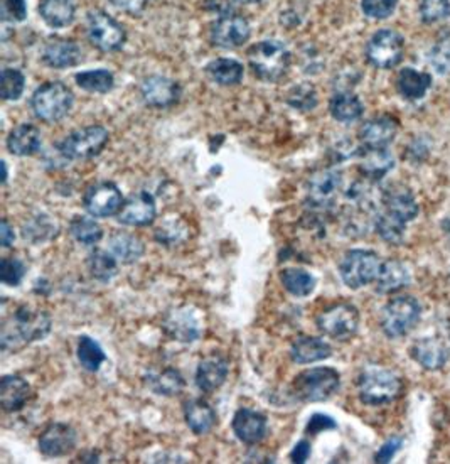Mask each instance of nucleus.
Listing matches in <instances>:
<instances>
[{
	"label": "nucleus",
	"mask_w": 450,
	"mask_h": 464,
	"mask_svg": "<svg viewBox=\"0 0 450 464\" xmlns=\"http://www.w3.org/2000/svg\"><path fill=\"white\" fill-rule=\"evenodd\" d=\"M51 316L46 311L19 306L2 321V350H19L21 346L39 341L51 331Z\"/></svg>",
	"instance_id": "1"
},
{
	"label": "nucleus",
	"mask_w": 450,
	"mask_h": 464,
	"mask_svg": "<svg viewBox=\"0 0 450 464\" xmlns=\"http://www.w3.org/2000/svg\"><path fill=\"white\" fill-rule=\"evenodd\" d=\"M402 392V380L392 370L380 365H366L358 377V395L365 406L380 407L394 402Z\"/></svg>",
	"instance_id": "2"
},
{
	"label": "nucleus",
	"mask_w": 450,
	"mask_h": 464,
	"mask_svg": "<svg viewBox=\"0 0 450 464\" xmlns=\"http://www.w3.org/2000/svg\"><path fill=\"white\" fill-rule=\"evenodd\" d=\"M339 385L341 375L338 370L331 366H317L299 373L292 381L290 390L299 402L314 404L331 398L338 392Z\"/></svg>",
	"instance_id": "3"
},
{
	"label": "nucleus",
	"mask_w": 450,
	"mask_h": 464,
	"mask_svg": "<svg viewBox=\"0 0 450 464\" xmlns=\"http://www.w3.org/2000/svg\"><path fill=\"white\" fill-rule=\"evenodd\" d=\"M29 103L36 118L46 124H55L70 113L74 97L70 86L61 82H48L32 93Z\"/></svg>",
	"instance_id": "4"
},
{
	"label": "nucleus",
	"mask_w": 450,
	"mask_h": 464,
	"mask_svg": "<svg viewBox=\"0 0 450 464\" xmlns=\"http://www.w3.org/2000/svg\"><path fill=\"white\" fill-rule=\"evenodd\" d=\"M248 63L260 80L277 82L290 66V51L281 41L265 39L248 51Z\"/></svg>",
	"instance_id": "5"
},
{
	"label": "nucleus",
	"mask_w": 450,
	"mask_h": 464,
	"mask_svg": "<svg viewBox=\"0 0 450 464\" xmlns=\"http://www.w3.org/2000/svg\"><path fill=\"white\" fill-rule=\"evenodd\" d=\"M110 132L103 126L78 128L56 144L57 154L65 161H85L99 155L108 144Z\"/></svg>",
	"instance_id": "6"
},
{
	"label": "nucleus",
	"mask_w": 450,
	"mask_h": 464,
	"mask_svg": "<svg viewBox=\"0 0 450 464\" xmlns=\"http://www.w3.org/2000/svg\"><path fill=\"white\" fill-rule=\"evenodd\" d=\"M422 306L411 295L392 299L381 311V329L392 339L405 337L420 321Z\"/></svg>",
	"instance_id": "7"
},
{
	"label": "nucleus",
	"mask_w": 450,
	"mask_h": 464,
	"mask_svg": "<svg viewBox=\"0 0 450 464\" xmlns=\"http://www.w3.org/2000/svg\"><path fill=\"white\" fill-rule=\"evenodd\" d=\"M381 260L378 253L371 250H350L339 264V276L350 289H361L376 281Z\"/></svg>",
	"instance_id": "8"
},
{
	"label": "nucleus",
	"mask_w": 450,
	"mask_h": 464,
	"mask_svg": "<svg viewBox=\"0 0 450 464\" xmlns=\"http://www.w3.org/2000/svg\"><path fill=\"white\" fill-rule=\"evenodd\" d=\"M86 32H88L91 44L103 53L118 51L127 41V34H125L124 26L118 21H115L112 15L99 11V9L88 13Z\"/></svg>",
	"instance_id": "9"
},
{
	"label": "nucleus",
	"mask_w": 450,
	"mask_h": 464,
	"mask_svg": "<svg viewBox=\"0 0 450 464\" xmlns=\"http://www.w3.org/2000/svg\"><path fill=\"white\" fill-rule=\"evenodd\" d=\"M316 324L325 337L346 341L354 337L359 328V311L350 302H339L324 310L317 316Z\"/></svg>",
	"instance_id": "10"
},
{
	"label": "nucleus",
	"mask_w": 450,
	"mask_h": 464,
	"mask_svg": "<svg viewBox=\"0 0 450 464\" xmlns=\"http://www.w3.org/2000/svg\"><path fill=\"white\" fill-rule=\"evenodd\" d=\"M341 186L342 172L339 169L324 168L316 171L307 183L310 208L319 213L333 211Z\"/></svg>",
	"instance_id": "11"
},
{
	"label": "nucleus",
	"mask_w": 450,
	"mask_h": 464,
	"mask_svg": "<svg viewBox=\"0 0 450 464\" xmlns=\"http://www.w3.org/2000/svg\"><path fill=\"white\" fill-rule=\"evenodd\" d=\"M403 49H405L403 38L396 31L381 29L368 42L366 57L373 66L388 70V68H394L402 61Z\"/></svg>",
	"instance_id": "12"
},
{
	"label": "nucleus",
	"mask_w": 450,
	"mask_h": 464,
	"mask_svg": "<svg viewBox=\"0 0 450 464\" xmlns=\"http://www.w3.org/2000/svg\"><path fill=\"white\" fill-rule=\"evenodd\" d=\"M122 205L124 197L118 186L110 181L91 184L83 197V206L93 218H108L117 214Z\"/></svg>",
	"instance_id": "13"
},
{
	"label": "nucleus",
	"mask_w": 450,
	"mask_h": 464,
	"mask_svg": "<svg viewBox=\"0 0 450 464\" xmlns=\"http://www.w3.org/2000/svg\"><path fill=\"white\" fill-rule=\"evenodd\" d=\"M252 28L245 17L237 14L221 15L212 29V39L218 48L237 49L250 39Z\"/></svg>",
	"instance_id": "14"
},
{
	"label": "nucleus",
	"mask_w": 450,
	"mask_h": 464,
	"mask_svg": "<svg viewBox=\"0 0 450 464\" xmlns=\"http://www.w3.org/2000/svg\"><path fill=\"white\" fill-rule=\"evenodd\" d=\"M78 444V434L73 425L66 422L49 424L39 436L38 446L48 458H63L74 451Z\"/></svg>",
	"instance_id": "15"
},
{
	"label": "nucleus",
	"mask_w": 450,
	"mask_h": 464,
	"mask_svg": "<svg viewBox=\"0 0 450 464\" xmlns=\"http://www.w3.org/2000/svg\"><path fill=\"white\" fill-rule=\"evenodd\" d=\"M117 222L125 226H149L157 216L155 199L149 191L134 193L124 201L122 208L115 214Z\"/></svg>",
	"instance_id": "16"
},
{
	"label": "nucleus",
	"mask_w": 450,
	"mask_h": 464,
	"mask_svg": "<svg viewBox=\"0 0 450 464\" xmlns=\"http://www.w3.org/2000/svg\"><path fill=\"white\" fill-rule=\"evenodd\" d=\"M142 100L152 109H169L176 105L181 97V88L174 80L152 74L147 76L141 84Z\"/></svg>",
	"instance_id": "17"
},
{
	"label": "nucleus",
	"mask_w": 450,
	"mask_h": 464,
	"mask_svg": "<svg viewBox=\"0 0 450 464\" xmlns=\"http://www.w3.org/2000/svg\"><path fill=\"white\" fill-rule=\"evenodd\" d=\"M233 433L238 441L248 446L262 442L268 433V419L265 414L254 408L241 407L237 410L233 422Z\"/></svg>",
	"instance_id": "18"
},
{
	"label": "nucleus",
	"mask_w": 450,
	"mask_h": 464,
	"mask_svg": "<svg viewBox=\"0 0 450 464\" xmlns=\"http://www.w3.org/2000/svg\"><path fill=\"white\" fill-rule=\"evenodd\" d=\"M381 206L394 218L402 220L403 223H410L419 214V203L413 197V193L402 186L385 189L381 193Z\"/></svg>",
	"instance_id": "19"
},
{
	"label": "nucleus",
	"mask_w": 450,
	"mask_h": 464,
	"mask_svg": "<svg viewBox=\"0 0 450 464\" xmlns=\"http://www.w3.org/2000/svg\"><path fill=\"white\" fill-rule=\"evenodd\" d=\"M228 373H229V363L226 358L220 355L208 356L201 360L197 365L196 377H195L197 389L204 394H212L225 383Z\"/></svg>",
	"instance_id": "20"
},
{
	"label": "nucleus",
	"mask_w": 450,
	"mask_h": 464,
	"mask_svg": "<svg viewBox=\"0 0 450 464\" xmlns=\"http://www.w3.org/2000/svg\"><path fill=\"white\" fill-rule=\"evenodd\" d=\"M396 134H398L396 120L388 115H381L368 120L365 126L361 127L359 141L363 144V147L368 149H385L394 141Z\"/></svg>",
	"instance_id": "21"
},
{
	"label": "nucleus",
	"mask_w": 450,
	"mask_h": 464,
	"mask_svg": "<svg viewBox=\"0 0 450 464\" xmlns=\"http://www.w3.org/2000/svg\"><path fill=\"white\" fill-rule=\"evenodd\" d=\"M164 329L172 339L181 343H193L201 337V324L197 321L196 314L189 308L168 312L164 320Z\"/></svg>",
	"instance_id": "22"
},
{
	"label": "nucleus",
	"mask_w": 450,
	"mask_h": 464,
	"mask_svg": "<svg viewBox=\"0 0 450 464\" xmlns=\"http://www.w3.org/2000/svg\"><path fill=\"white\" fill-rule=\"evenodd\" d=\"M83 59V53L76 42L70 39H51L46 42L43 61L55 70H65L76 66Z\"/></svg>",
	"instance_id": "23"
},
{
	"label": "nucleus",
	"mask_w": 450,
	"mask_h": 464,
	"mask_svg": "<svg viewBox=\"0 0 450 464\" xmlns=\"http://www.w3.org/2000/svg\"><path fill=\"white\" fill-rule=\"evenodd\" d=\"M333 355V348L323 337H299L290 346V358L297 365L323 362Z\"/></svg>",
	"instance_id": "24"
},
{
	"label": "nucleus",
	"mask_w": 450,
	"mask_h": 464,
	"mask_svg": "<svg viewBox=\"0 0 450 464\" xmlns=\"http://www.w3.org/2000/svg\"><path fill=\"white\" fill-rule=\"evenodd\" d=\"M32 389L19 375H4L0 380V404L5 412H19L29 402Z\"/></svg>",
	"instance_id": "25"
},
{
	"label": "nucleus",
	"mask_w": 450,
	"mask_h": 464,
	"mask_svg": "<svg viewBox=\"0 0 450 464\" xmlns=\"http://www.w3.org/2000/svg\"><path fill=\"white\" fill-rule=\"evenodd\" d=\"M411 358L425 370H440L449 360L447 346L436 337H423L411 346Z\"/></svg>",
	"instance_id": "26"
},
{
	"label": "nucleus",
	"mask_w": 450,
	"mask_h": 464,
	"mask_svg": "<svg viewBox=\"0 0 450 464\" xmlns=\"http://www.w3.org/2000/svg\"><path fill=\"white\" fill-rule=\"evenodd\" d=\"M184 421L187 427L193 431V434L203 436L210 433L214 424L218 421V416L214 408L203 398H191L184 402Z\"/></svg>",
	"instance_id": "27"
},
{
	"label": "nucleus",
	"mask_w": 450,
	"mask_h": 464,
	"mask_svg": "<svg viewBox=\"0 0 450 464\" xmlns=\"http://www.w3.org/2000/svg\"><path fill=\"white\" fill-rule=\"evenodd\" d=\"M359 172L369 181H380L394 168V157L386 147L385 149H368L363 147L359 153Z\"/></svg>",
	"instance_id": "28"
},
{
	"label": "nucleus",
	"mask_w": 450,
	"mask_h": 464,
	"mask_svg": "<svg viewBox=\"0 0 450 464\" xmlns=\"http://www.w3.org/2000/svg\"><path fill=\"white\" fill-rule=\"evenodd\" d=\"M411 281L410 270L400 260H385L381 262L380 274L376 277V293L380 294H394L407 287Z\"/></svg>",
	"instance_id": "29"
},
{
	"label": "nucleus",
	"mask_w": 450,
	"mask_h": 464,
	"mask_svg": "<svg viewBox=\"0 0 450 464\" xmlns=\"http://www.w3.org/2000/svg\"><path fill=\"white\" fill-rule=\"evenodd\" d=\"M41 132L38 127L21 124L11 130L7 137V149L17 157H29L38 154L41 149Z\"/></svg>",
	"instance_id": "30"
},
{
	"label": "nucleus",
	"mask_w": 450,
	"mask_h": 464,
	"mask_svg": "<svg viewBox=\"0 0 450 464\" xmlns=\"http://www.w3.org/2000/svg\"><path fill=\"white\" fill-rule=\"evenodd\" d=\"M108 247H110V252L117 257V260L122 262L124 266H132L139 262L145 252L143 241L139 237L125 232L113 233L108 240Z\"/></svg>",
	"instance_id": "31"
},
{
	"label": "nucleus",
	"mask_w": 450,
	"mask_h": 464,
	"mask_svg": "<svg viewBox=\"0 0 450 464\" xmlns=\"http://www.w3.org/2000/svg\"><path fill=\"white\" fill-rule=\"evenodd\" d=\"M39 14L51 28H68L74 21L76 5L73 0H41Z\"/></svg>",
	"instance_id": "32"
},
{
	"label": "nucleus",
	"mask_w": 450,
	"mask_h": 464,
	"mask_svg": "<svg viewBox=\"0 0 450 464\" xmlns=\"http://www.w3.org/2000/svg\"><path fill=\"white\" fill-rule=\"evenodd\" d=\"M432 86V76L428 73L405 68L398 73L396 88L400 95L407 100H420Z\"/></svg>",
	"instance_id": "33"
},
{
	"label": "nucleus",
	"mask_w": 450,
	"mask_h": 464,
	"mask_svg": "<svg viewBox=\"0 0 450 464\" xmlns=\"http://www.w3.org/2000/svg\"><path fill=\"white\" fill-rule=\"evenodd\" d=\"M329 112L341 124H352L363 117L365 107L351 92H338L329 101Z\"/></svg>",
	"instance_id": "34"
},
{
	"label": "nucleus",
	"mask_w": 450,
	"mask_h": 464,
	"mask_svg": "<svg viewBox=\"0 0 450 464\" xmlns=\"http://www.w3.org/2000/svg\"><path fill=\"white\" fill-rule=\"evenodd\" d=\"M86 266H88L90 276L101 284H108L118 274V260L112 252L95 250V252L90 253Z\"/></svg>",
	"instance_id": "35"
},
{
	"label": "nucleus",
	"mask_w": 450,
	"mask_h": 464,
	"mask_svg": "<svg viewBox=\"0 0 450 464\" xmlns=\"http://www.w3.org/2000/svg\"><path fill=\"white\" fill-rule=\"evenodd\" d=\"M206 71L212 82L221 86L238 84L243 78V65L237 59H229V57L214 59L206 66Z\"/></svg>",
	"instance_id": "36"
},
{
	"label": "nucleus",
	"mask_w": 450,
	"mask_h": 464,
	"mask_svg": "<svg viewBox=\"0 0 450 464\" xmlns=\"http://www.w3.org/2000/svg\"><path fill=\"white\" fill-rule=\"evenodd\" d=\"M281 282L289 294L307 297L316 287V279L304 268L289 267L281 272Z\"/></svg>",
	"instance_id": "37"
},
{
	"label": "nucleus",
	"mask_w": 450,
	"mask_h": 464,
	"mask_svg": "<svg viewBox=\"0 0 450 464\" xmlns=\"http://www.w3.org/2000/svg\"><path fill=\"white\" fill-rule=\"evenodd\" d=\"M70 235L78 243H82L85 247H91V245H97L100 240L103 239V228L93 218L76 214L71 218Z\"/></svg>",
	"instance_id": "38"
},
{
	"label": "nucleus",
	"mask_w": 450,
	"mask_h": 464,
	"mask_svg": "<svg viewBox=\"0 0 450 464\" xmlns=\"http://www.w3.org/2000/svg\"><path fill=\"white\" fill-rule=\"evenodd\" d=\"M147 381L155 394L166 395V397L181 394L184 385H186L183 375L176 368H166L159 373H152V375H149Z\"/></svg>",
	"instance_id": "39"
},
{
	"label": "nucleus",
	"mask_w": 450,
	"mask_h": 464,
	"mask_svg": "<svg viewBox=\"0 0 450 464\" xmlns=\"http://www.w3.org/2000/svg\"><path fill=\"white\" fill-rule=\"evenodd\" d=\"M57 235V225L48 214H38L29 218L22 225V237L30 243H43L55 239Z\"/></svg>",
	"instance_id": "40"
},
{
	"label": "nucleus",
	"mask_w": 450,
	"mask_h": 464,
	"mask_svg": "<svg viewBox=\"0 0 450 464\" xmlns=\"http://www.w3.org/2000/svg\"><path fill=\"white\" fill-rule=\"evenodd\" d=\"M74 78L78 86L90 93H108L115 86V76L108 70L82 71Z\"/></svg>",
	"instance_id": "41"
},
{
	"label": "nucleus",
	"mask_w": 450,
	"mask_h": 464,
	"mask_svg": "<svg viewBox=\"0 0 450 464\" xmlns=\"http://www.w3.org/2000/svg\"><path fill=\"white\" fill-rule=\"evenodd\" d=\"M76 353H78L80 365L93 373L99 372L100 366L103 365V362L107 360V355L100 346L99 341H95L93 337H80Z\"/></svg>",
	"instance_id": "42"
},
{
	"label": "nucleus",
	"mask_w": 450,
	"mask_h": 464,
	"mask_svg": "<svg viewBox=\"0 0 450 464\" xmlns=\"http://www.w3.org/2000/svg\"><path fill=\"white\" fill-rule=\"evenodd\" d=\"M405 228L407 223H403L402 220L394 218L390 213L381 211L375 220V230L380 235L381 240H385L390 245H398L403 241L405 237Z\"/></svg>",
	"instance_id": "43"
},
{
	"label": "nucleus",
	"mask_w": 450,
	"mask_h": 464,
	"mask_svg": "<svg viewBox=\"0 0 450 464\" xmlns=\"http://www.w3.org/2000/svg\"><path fill=\"white\" fill-rule=\"evenodd\" d=\"M26 88V78L22 71L15 68H5L2 71V83H0V95L7 101L19 100L24 93Z\"/></svg>",
	"instance_id": "44"
},
{
	"label": "nucleus",
	"mask_w": 450,
	"mask_h": 464,
	"mask_svg": "<svg viewBox=\"0 0 450 464\" xmlns=\"http://www.w3.org/2000/svg\"><path fill=\"white\" fill-rule=\"evenodd\" d=\"M287 103L300 110V112H310L317 107V93H316V88L312 84L302 83L294 86L289 95H287Z\"/></svg>",
	"instance_id": "45"
},
{
	"label": "nucleus",
	"mask_w": 450,
	"mask_h": 464,
	"mask_svg": "<svg viewBox=\"0 0 450 464\" xmlns=\"http://www.w3.org/2000/svg\"><path fill=\"white\" fill-rule=\"evenodd\" d=\"M430 66L438 74H450V36H444L432 46L428 53Z\"/></svg>",
	"instance_id": "46"
},
{
	"label": "nucleus",
	"mask_w": 450,
	"mask_h": 464,
	"mask_svg": "<svg viewBox=\"0 0 450 464\" xmlns=\"http://www.w3.org/2000/svg\"><path fill=\"white\" fill-rule=\"evenodd\" d=\"M26 276V266L21 258L15 257H4L0 262V279L9 285V287H17Z\"/></svg>",
	"instance_id": "47"
},
{
	"label": "nucleus",
	"mask_w": 450,
	"mask_h": 464,
	"mask_svg": "<svg viewBox=\"0 0 450 464\" xmlns=\"http://www.w3.org/2000/svg\"><path fill=\"white\" fill-rule=\"evenodd\" d=\"M423 22L434 24L450 15V0H423L420 5Z\"/></svg>",
	"instance_id": "48"
},
{
	"label": "nucleus",
	"mask_w": 450,
	"mask_h": 464,
	"mask_svg": "<svg viewBox=\"0 0 450 464\" xmlns=\"http://www.w3.org/2000/svg\"><path fill=\"white\" fill-rule=\"evenodd\" d=\"M398 0H363V13L371 19H386L394 14Z\"/></svg>",
	"instance_id": "49"
},
{
	"label": "nucleus",
	"mask_w": 450,
	"mask_h": 464,
	"mask_svg": "<svg viewBox=\"0 0 450 464\" xmlns=\"http://www.w3.org/2000/svg\"><path fill=\"white\" fill-rule=\"evenodd\" d=\"M28 15L26 0H2V17L4 21L22 22Z\"/></svg>",
	"instance_id": "50"
},
{
	"label": "nucleus",
	"mask_w": 450,
	"mask_h": 464,
	"mask_svg": "<svg viewBox=\"0 0 450 464\" xmlns=\"http://www.w3.org/2000/svg\"><path fill=\"white\" fill-rule=\"evenodd\" d=\"M338 427V422L334 421L331 416L325 414H314L306 425V434L307 436H317L324 431H333Z\"/></svg>",
	"instance_id": "51"
},
{
	"label": "nucleus",
	"mask_w": 450,
	"mask_h": 464,
	"mask_svg": "<svg viewBox=\"0 0 450 464\" xmlns=\"http://www.w3.org/2000/svg\"><path fill=\"white\" fill-rule=\"evenodd\" d=\"M402 444H403V439H402V437H392V439H388V441L381 446L380 450H378V452H376L375 461L383 464L390 463V461L394 460V454L402 448Z\"/></svg>",
	"instance_id": "52"
},
{
	"label": "nucleus",
	"mask_w": 450,
	"mask_h": 464,
	"mask_svg": "<svg viewBox=\"0 0 450 464\" xmlns=\"http://www.w3.org/2000/svg\"><path fill=\"white\" fill-rule=\"evenodd\" d=\"M312 446H310L309 441L307 439H302V441H299L296 446H294V450L290 451V461L296 464H304L310 458V450Z\"/></svg>",
	"instance_id": "53"
},
{
	"label": "nucleus",
	"mask_w": 450,
	"mask_h": 464,
	"mask_svg": "<svg viewBox=\"0 0 450 464\" xmlns=\"http://www.w3.org/2000/svg\"><path fill=\"white\" fill-rule=\"evenodd\" d=\"M115 7L120 11H125L128 14H141L142 11L147 7L149 0H110Z\"/></svg>",
	"instance_id": "54"
},
{
	"label": "nucleus",
	"mask_w": 450,
	"mask_h": 464,
	"mask_svg": "<svg viewBox=\"0 0 450 464\" xmlns=\"http://www.w3.org/2000/svg\"><path fill=\"white\" fill-rule=\"evenodd\" d=\"M14 226L9 223L7 218H4L2 223H0V243H2V247H4V249H9V247L14 243Z\"/></svg>",
	"instance_id": "55"
},
{
	"label": "nucleus",
	"mask_w": 450,
	"mask_h": 464,
	"mask_svg": "<svg viewBox=\"0 0 450 464\" xmlns=\"http://www.w3.org/2000/svg\"><path fill=\"white\" fill-rule=\"evenodd\" d=\"M78 461H80V463H100V454L99 452H95V451H90V452L82 454V456L78 458Z\"/></svg>",
	"instance_id": "56"
},
{
	"label": "nucleus",
	"mask_w": 450,
	"mask_h": 464,
	"mask_svg": "<svg viewBox=\"0 0 450 464\" xmlns=\"http://www.w3.org/2000/svg\"><path fill=\"white\" fill-rule=\"evenodd\" d=\"M237 2H241V4H258L260 0H237Z\"/></svg>",
	"instance_id": "57"
}]
</instances>
